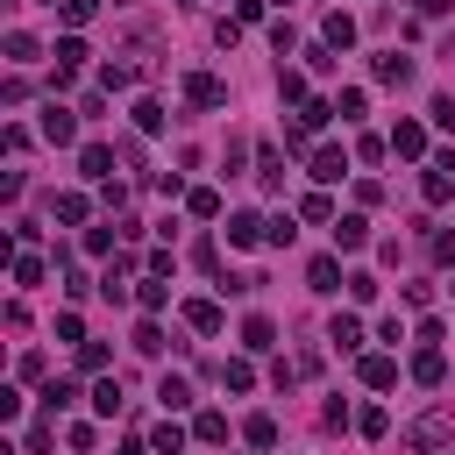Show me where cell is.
<instances>
[{
	"instance_id": "6da1fadb",
	"label": "cell",
	"mask_w": 455,
	"mask_h": 455,
	"mask_svg": "<svg viewBox=\"0 0 455 455\" xmlns=\"http://www.w3.org/2000/svg\"><path fill=\"white\" fill-rule=\"evenodd\" d=\"M448 441H455V412H441V405L419 412V419L405 427V448H412V455H441Z\"/></svg>"
},
{
	"instance_id": "7a4b0ae2",
	"label": "cell",
	"mask_w": 455,
	"mask_h": 455,
	"mask_svg": "<svg viewBox=\"0 0 455 455\" xmlns=\"http://www.w3.org/2000/svg\"><path fill=\"white\" fill-rule=\"evenodd\" d=\"M334 114H341V107H334V100H320V92H313V100H306V107H299V114H291V128H284V142H291V149H306V135H313V128H327V121H334Z\"/></svg>"
},
{
	"instance_id": "3957f363",
	"label": "cell",
	"mask_w": 455,
	"mask_h": 455,
	"mask_svg": "<svg viewBox=\"0 0 455 455\" xmlns=\"http://www.w3.org/2000/svg\"><path fill=\"white\" fill-rule=\"evenodd\" d=\"M419 192H427V206H448V199H455V156H448V149H441V156H427Z\"/></svg>"
},
{
	"instance_id": "277c9868",
	"label": "cell",
	"mask_w": 455,
	"mask_h": 455,
	"mask_svg": "<svg viewBox=\"0 0 455 455\" xmlns=\"http://www.w3.org/2000/svg\"><path fill=\"white\" fill-rule=\"evenodd\" d=\"M306 178H313V185H334V178H348V149H334V142L306 149Z\"/></svg>"
},
{
	"instance_id": "5b68a950",
	"label": "cell",
	"mask_w": 455,
	"mask_h": 455,
	"mask_svg": "<svg viewBox=\"0 0 455 455\" xmlns=\"http://www.w3.org/2000/svg\"><path fill=\"white\" fill-rule=\"evenodd\" d=\"M185 100H192V107H228V78H213V71H185Z\"/></svg>"
},
{
	"instance_id": "8992f818",
	"label": "cell",
	"mask_w": 455,
	"mask_h": 455,
	"mask_svg": "<svg viewBox=\"0 0 455 455\" xmlns=\"http://www.w3.org/2000/svg\"><path fill=\"white\" fill-rule=\"evenodd\" d=\"M242 348H249V355H270V348H277V320H270V313H249V320H242Z\"/></svg>"
},
{
	"instance_id": "52a82bcc",
	"label": "cell",
	"mask_w": 455,
	"mask_h": 455,
	"mask_svg": "<svg viewBox=\"0 0 455 455\" xmlns=\"http://www.w3.org/2000/svg\"><path fill=\"white\" fill-rule=\"evenodd\" d=\"M43 135H50V142H57V149H64V142H78V114H71V107H57V100H50V107H43Z\"/></svg>"
},
{
	"instance_id": "ba28073f",
	"label": "cell",
	"mask_w": 455,
	"mask_h": 455,
	"mask_svg": "<svg viewBox=\"0 0 455 455\" xmlns=\"http://www.w3.org/2000/svg\"><path fill=\"white\" fill-rule=\"evenodd\" d=\"M391 156L419 164V156H427V128H419V121H398V128H391Z\"/></svg>"
},
{
	"instance_id": "9c48e42d",
	"label": "cell",
	"mask_w": 455,
	"mask_h": 455,
	"mask_svg": "<svg viewBox=\"0 0 455 455\" xmlns=\"http://www.w3.org/2000/svg\"><path fill=\"white\" fill-rule=\"evenodd\" d=\"M78 178L107 185V178H114V149H107V142H85V149H78Z\"/></svg>"
},
{
	"instance_id": "30bf717a",
	"label": "cell",
	"mask_w": 455,
	"mask_h": 455,
	"mask_svg": "<svg viewBox=\"0 0 455 455\" xmlns=\"http://www.w3.org/2000/svg\"><path fill=\"white\" fill-rule=\"evenodd\" d=\"M85 213H92L85 192H57V199H50V220H57V228H85Z\"/></svg>"
},
{
	"instance_id": "8fae6325",
	"label": "cell",
	"mask_w": 455,
	"mask_h": 455,
	"mask_svg": "<svg viewBox=\"0 0 455 455\" xmlns=\"http://www.w3.org/2000/svg\"><path fill=\"white\" fill-rule=\"evenodd\" d=\"M263 228H270L263 213H228V249H256V242H263Z\"/></svg>"
},
{
	"instance_id": "7c38bea8",
	"label": "cell",
	"mask_w": 455,
	"mask_h": 455,
	"mask_svg": "<svg viewBox=\"0 0 455 455\" xmlns=\"http://www.w3.org/2000/svg\"><path fill=\"white\" fill-rule=\"evenodd\" d=\"M185 327H192V334H220V327H228V313H220L213 299H185Z\"/></svg>"
},
{
	"instance_id": "4fadbf2b",
	"label": "cell",
	"mask_w": 455,
	"mask_h": 455,
	"mask_svg": "<svg viewBox=\"0 0 455 455\" xmlns=\"http://www.w3.org/2000/svg\"><path fill=\"white\" fill-rule=\"evenodd\" d=\"M327 341H334L341 355H363V320H355V313H334V320H327Z\"/></svg>"
},
{
	"instance_id": "5bb4252c",
	"label": "cell",
	"mask_w": 455,
	"mask_h": 455,
	"mask_svg": "<svg viewBox=\"0 0 455 455\" xmlns=\"http://www.w3.org/2000/svg\"><path fill=\"white\" fill-rule=\"evenodd\" d=\"M405 370H412V384H427V391H434V384H441V377H448V355H441V348H434V341H427V348H419V355H412V363H405Z\"/></svg>"
},
{
	"instance_id": "9a60e30c",
	"label": "cell",
	"mask_w": 455,
	"mask_h": 455,
	"mask_svg": "<svg viewBox=\"0 0 455 455\" xmlns=\"http://www.w3.org/2000/svg\"><path fill=\"white\" fill-rule=\"evenodd\" d=\"M412 71H419V64H412L405 50H384V57H377V85H412Z\"/></svg>"
},
{
	"instance_id": "2e32d148",
	"label": "cell",
	"mask_w": 455,
	"mask_h": 455,
	"mask_svg": "<svg viewBox=\"0 0 455 455\" xmlns=\"http://www.w3.org/2000/svg\"><path fill=\"white\" fill-rule=\"evenodd\" d=\"M334 249H370V220L363 213H334Z\"/></svg>"
},
{
	"instance_id": "e0dca14e",
	"label": "cell",
	"mask_w": 455,
	"mask_h": 455,
	"mask_svg": "<svg viewBox=\"0 0 455 455\" xmlns=\"http://www.w3.org/2000/svg\"><path fill=\"white\" fill-rule=\"evenodd\" d=\"M355 377H363L370 391H391V384H398V363H391V355H363V363H355Z\"/></svg>"
},
{
	"instance_id": "ac0fdd59",
	"label": "cell",
	"mask_w": 455,
	"mask_h": 455,
	"mask_svg": "<svg viewBox=\"0 0 455 455\" xmlns=\"http://www.w3.org/2000/svg\"><path fill=\"white\" fill-rule=\"evenodd\" d=\"M306 284H313V291H341L348 277H341V263H334V256H313V263H306Z\"/></svg>"
},
{
	"instance_id": "d6986e66",
	"label": "cell",
	"mask_w": 455,
	"mask_h": 455,
	"mask_svg": "<svg viewBox=\"0 0 455 455\" xmlns=\"http://www.w3.org/2000/svg\"><path fill=\"white\" fill-rule=\"evenodd\" d=\"M135 306H142V313H164V306H171V284H164V277H135Z\"/></svg>"
},
{
	"instance_id": "ffe728a7",
	"label": "cell",
	"mask_w": 455,
	"mask_h": 455,
	"mask_svg": "<svg viewBox=\"0 0 455 455\" xmlns=\"http://www.w3.org/2000/svg\"><path fill=\"white\" fill-rule=\"evenodd\" d=\"M220 384H228V391H256V363H249V355H228V363H220Z\"/></svg>"
},
{
	"instance_id": "44dd1931",
	"label": "cell",
	"mask_w": 455,
	"mask_h": 455,
	"mask_svg": "<svg viewBox=\"0 0 455 455\" xmlns=\"http://www.w3.org/2000/svg\"><path fill=\"white\" fill-rule=\"evenodd\" d=\"M242 441H249V448H277V419H270V412H249V419H242Z\"/></svg>"
},
{
	"instance_id": "7402d4cb",
	"label": "cell",
	"mask_w": 455,
	"mask_h": 455,
	"mask_svg": "<svg viewBox=\"0 0 455 455\" xmlns=\"http://www.w3.org/2000/svg\"><path fill=\"white\" fill-rule=\"evenodd\" d=\"M320 43H334V50H348V43H355V21H348V14L334 7V14L320 21Z\"/></svg>"
},
{
	"instance_id": "603a6c76",
	"label": "cell",
	"mask_w": 455,
	"mask_h": 455,
	"mask_svg": "<svg viewBox=\"0 0 455 455\" xmlns=\"http://www.w3.org/2000/svg\"><path fill=\"white\" fill-rule=\"evenodd\" d=\"M256 185H263V192L284 185V156H277V149H256Z\"/></svg>"
},
{
	"instance_id": "cb8c5ba5",
	"label": "cell",
	"mask_w": 455,
	"mask_h": 455,
	"mask_svg": "<svg viewBox=\"0 0 455 455\" xmlns=\"http://www.w3.org/2000/svg\"><path fill=\"white\" fill-rule=\"evenodd\" d=\"M156 398H164V412H178V405H192V384L164 370V377H156Z\"/></svg>"
},
{
	"instance_id": "d4e9b609",
	"label": "cell",
	"mask_w": 455,
	"mask_h": 455,
	"mask_svg": "<svg viewBox=\"0 0 455 455\" xmlns=\"http://www.w3.org/2000/svg\"><path fill=\"white\" fill-rule=\"evenodd\" d=\"M7 57H14V64H36V57H43V43H36L28 28H7Z\"/></svg>"
},
{
	"instance_id": "484cf974",
	"label": "cell",
	"mask_w": 455,
	"mask_h": 455,
	"mask_svg": "<svg viewBox=\"0 0 455 455\" xmlns=\"http://www.w3.org/2000/svg\"><path fill=\"white\" fill-rule=\"evenodd\" d=\"M277 100L306 107V100H313V92H306V71H291V64H284V71H277Z\"/></svg>"
},
{
	"instance_id": "4316f807",
	"label": "cell",
	"mask_w": 455,
	"mask_h": 455,
	"mask_svg": "<svg viewBox=\"0 0 455 455\" xmlns=\"http://www.w3.org/2000/svg\"><path fill=\"white\" fill-rule=\"evenodd\" d=\"M185 206H192L199 220H220V192H213V185H192V192H185Z\"/></svg>"
},
{
	"instance_id": "83f0119b",
	"label": "cell",
	"mask_w": 455,
	"mask_h": 455,
	"mask_svg": "<svg viewBox=\"0 0 455 455\" xmlns=\"http://www.w3.org/2000/svg\"><path fill=\"white\" fill-rule=\"evenodd\" d=\"M299 213H306V220H320V228H334V199H327V185H320V192H306V199H299Z\"/></svg>"
},
{
	"instance_id": "f1b7e54d",
	"label": "cell",
	"mask_w": 455,
	"mask_h": 455,
	"mask_svg": "<svg viewBox=\"0 0 455 455\" xmlns=\"http://www.w3.org/2000/svg\"><path fill=\"white\" fill-rule=\"evenodd\" d=\"M28 284H43V256H36V249L14 256V291H28Z\"/></svg>"
},
{
	"instance_id": "f546056e",
	"label": "cell",
	"mask_w": 455,
	"mask_h": 455,
	"mask_svg": "<svg viewBox=\"0 0 455 455\" xmlns=\"http://www.w3.org/2000/svg\"><path fill=\"white\" fill-rule=\"evenodd\" d=\"M135 348H142V355H164V327H156V313L135 320Z\"/></svg>"
},
{
	"instance_id": "4dcf8cb0",
	"label": "cell",
	"mask_w": 455,
	"mask_h": 455,
	"mask_svg": "<svg viewBox=\"0 0 455 455\" xmlns=\"http://www.w3.org/2000/svg\"><path fill=\"white\" fill-rule=\"evenodd\" d=\"M71 398H78V384H71V377H50V384H43V412H64Z\"/></svg>"
},
{
	"instance_id": "1f68e13d",
	"label": "cell",
	"mask_w": 455,
	"mask_h": 455,
	"mask_svg": "<svg viewBox=\"0 0 455 455\" xmlns=\"http://www.w3.org/2000/svg\"><path fill=\"white\" fill-rule=\"evenodd\" d=\"M92 412H100V419H114V412H121V384H114V377H100V384H92Z\"/></svg>"
},
{
	"instance_id": "d6a6232c",
	"label": "cell",
	"mask_w": 455,
	"mask_h": 455,
	"mask_svg": "<svg viewBox=\"0 0 455 455\" xmlns=\"http://www.w3.org/2000/svg\"><path fill=\"white\" fill-rule=\"evenodd\" d=\"M355 434L384 441V434H391V412H384V405H363V412H355Z\"/></svg>"
},
{
	"instance_id": "836d02e7",
	"label": "cell",
	"mask_w": 455,
	"mask_h": 455,
	"mask_svg": "<svg viewBox=\"0 0 455 455\" xmlns=\"http://www.w3.org/2000/svg\"><path fill=\"white\" fill-rule=\"evenodd\" d=\"M192 441H206V448L228 441V412H199V419H192Z\"/></svg>"
},
{
	"instance_id": "e575fe53",
	"label": "cell",
	"mask_w": 455,
	"mask_h": 455,
	"mask_svg": "<svg viewBox=\"0 0 455 455\" xmlns=\"http://www.w3.org/2000/svg\"><path fill=\"white\" fill-rule=\"evenodd\" d=\"M149 448H156V455H185V427H178V419H164V427L149 434Z\"/></svg>"
},
{
	"instance_id": "d590c367",
	"label": "cell",
	"mask_w": 455,
	"mask_h": 455,
	"mask_svg": "<svg viewBox=\"0 0 455 455\" xmlns=\"http://www.w3.org/2000/svg\"><path fill=\"white\" fill-rule=\"evenodd\" d=\"M291 235H299V220H291V213H270V228H263V242H270V249H291Z\"/></svg>"
},
{
	"instance_id": "8d00e7d4",
	"label": "cell",
	"mask_w": 455,
	"mask_h": 455,
	"mask_svg": "<svg viewBox=\"0 0 455 455\" xmlns=\"http://www.w3.org/2000/svg\"><path fill=\"white\" fill-rule=\"evenodd\" d=\"M114 242H128L121 228H85V256H114Z\"/></svg>"
},
{
	"instance_id": "74e56055",
	"label": "cell",
	"mask_w": 455,
	"mask_h": 455,
	"mask_svg": "<svg viewBox=\"0 0 455 455\" xmlns=\"http://www.w3.org/2000/svg\"><path fill=\"white\" fill-rule=\"evenodd\" d=\"M57 14H64V28H85L100 14V0H57Z\"/></svg>"
},
{
	"instance_id": "f35d334b",
	"label": "cell",
	"mask_w": 455,
	"mask_h": 455,
	"mask_svg": "<svg viewBox=\"0 0 455 455\" xmlns=\"http://www.w3.org/2000/svg\"><path fill=\"white\" fill-rule=\"evenodd\" d=\"M85 64V43L78 36H57V71H78Z\"/></svg>"
},
{
	"instance_id": "ab89813d",
	"label": "cell",
	"mask_w": 455,
	"mask_h": 455,
	"mask_svg": "<svg viewBox=\"0 0 455 455\" xmlns=\"http://www.w3.org/2000/svg\"><path fill=\"white\" fill-rule=\"evenodd\" d=\"M128 114H135V128H142V135H156V128H164V107H156V100H135Z\"/></svg>"
},
{
	"instance_id": "60d3db41",
	"label": "cell",
	"mask_w": 455,
	"mask_h": 455,
	"mask_svg": "<svg viewBox=\"0 0 455 455\" xmlns=\"http://www.w3.org/2000/svg\"><path fill=\"white\" fill-rule=\"evenodd\" d=\"M78 370L100 377V370H107V341H78Z\"/></svg>"
},
{
	"instance_id": "b9f144b4",
	"label": "cell",
	"mask_w": 455,
	"mask_h": 455,
	"mask_svg": "<svg viewBox=\"0 0 455 455\" xmlns=\"http://www.w3.org/2000/svg\"><path fill=\"white\" fill-rule=\"evenodd\" d=\"M100 85H107V92H128V85H135V64H107Z\"/></svg>"
},
{
	"instance_id": "7bdbcfd3",
	"label": "cell",
	"mask_w": 455,
	"mask_h": 455,
	"mask_svg": "<svg viewBox=\"0 0 455 455\" xmlns=\"http://www.w3.org/2000/svg\"><path fill=\"white\" fill-rule=\"evenodd\" d=\"M348 299L370 306V299H377V277H370V270H348Z\"/></svg>"
},
{
	"instance_id": "ee69618b",
	"label": "cell",
	"mask_w": 455,
	"mask_h": 455,
	"mask_svg": "<svg viewBox=\"0 0 455 455\" xmlns=\"http://www.w3.org/2000/svg\"><path fill=\"white\" fill-rule=\"evenodd\" d=\"M427 121H434V128H441V135H455V100H448V92H441V100H434V107H427Z\"/></svg>"
},
{
	"instance_id": "f6af8a7d",
	"label": "cell",
	"mask_w": 455,
	"mask_h": 455,
	"mask_svg": "<svg viewBox=\"0 0 455 455\" xmlns=\"http://www.w3.org/2000/svg\"><path fill=\"white\" fill-rule=\"evenodd\" d=\"M427 256H434L441 270H455V235H427Z\"/></svg>"
},
{
	"instance_id": "bcb514c9",
	"label": "cell",
	"mask_w": 455,
	"mask_h": 455,
	"mask_svg": "<svg viewBox=\"0 0 455 455\" xmlns=\"http://www.w3.org/2000/svg\"><path fill=\"white\" fill-rule=\"evenodd\" d=\"M334 107H341V121H355V114H363V107H370V92H363V85H348V92H341V100H334Z\"/></svg>"
},
{
	"instance_id": "7dc6e473",
	"label": "cell",
	"mask_w": 455,
	"mask_h": 455,
	"mask_svg": "<svg viewBox=\"0 0 455 455\" xmlns=\"http://www.w3.org/2000/svg\"><path fill=\"white\" fill-rule=\"evenodd\" d=\"M57 341H71V348H78V341H85V320H78V313H57Z\"/></svg>"
},
{
	"instance_id": "c3c4849f",
	"label": "cell",
	"mask_w": 455,
	"mask_h": 455,
	"mask_svg": "<svg viewBox=\"0 0 455 455\" xmlns=\"http://www.w3.org/2000/svg\"><path fill=\"white\" fill-rule=\"evenodd\" d=\"M213 43H220V50H235V43H242V21H228V14H220V21H213Z\"/></svg>"
},
{
	"instance_id": "681fc988",
	"label": "cell",
	"mask_w": 455,
	"mask_h": 455,
	"mask_svg": "<svg viewBox=\"0 0 455 455\" xmlns=\"http://www.w3.org/2000/svg\"><path fill=\"white\" fill-rule=\"evenodd\" d=\"M263 7L270 0H235V21H263Z\"/></svg>"
},
{
	"instance_id": "f907efd6",
	"label": "cell",
	"mask_w": 455,
	"mask_h": 455,
	"mask_svg": "<svg viewBox=\"0 0 455 455\" xmlns=\"http://www.w3.org/2000/svg\"><path fill=\"white\" fill-rule=\"evenodd\" d=\"M412 7H419V14H448L455 0H412Z\"/></svg>"
},
{
	"instance_id": "816d5d0a",
	"label": "cell",
	"mask_w": 455,
	"mask_h": 455,
	"mask_svg": "<svg viewBox=\"0 0 455 455\" xmlns=\"http://www.w3.org/2000/svg\"><path fill=\"white\" fill-rule=\"evenodd\" d=\"M121 455H156V448H149V441H128V448H121Z\"/></svg>"
},
{
	"instance_id": "f5cc1de1",
	"label": "cell",
	"mask_w": 455,
	"mask_h": 455,
	"mask_svg": "<svg viewBox=\"0 0 455 455\" xmlns=\"http://www.w3.org/2000/svg\"><path fill=\"white\" fill-rule=\"evenodd\" d=\"M50 7H57V0H50Z\"/></svg>"
}]
</instances>
